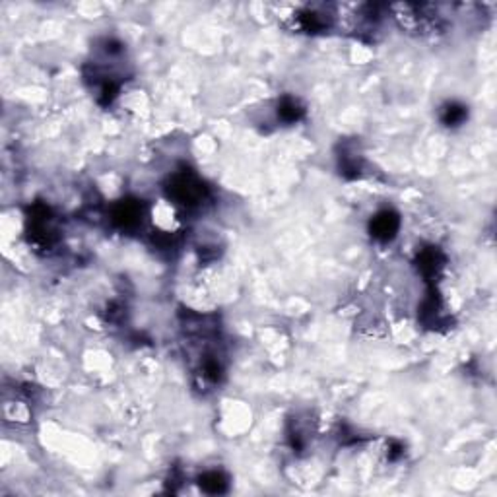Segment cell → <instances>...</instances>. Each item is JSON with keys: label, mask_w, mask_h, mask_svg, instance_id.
<instances>
[{"label": "cell", "mask_w": 497, "mask_h": 497, "mask_svg": "<svg viewBox=\"0 0 497 497\" xmlns=\"http://www.w3.org/2000/svg\"><path fill=\"white\" fill-rule=\"evenodd\" d=\"M169 191H171L173 198L179 204H185V206L198 204L204 196L203 183H200L194 175H191V173H179V175H175Z\"/></svg>", "instance_id": "cell-1"}, {"label": "cell", "mask_w": 497, "mask_h": 497, "mask_svg": "<svg viewBox=\"0 0 497 497\" xmlns=\"http://www.w3.org/2000/svg\"><path fill=\"white\" fill-rule=\"evenodd\" d=\"M396 229H398V218L393 212H381L371 222V234L383 241L395 237Z\"/></svg>", "instance_id": "cell-2"}, {"label": "cell", "mask_w": 497, "mask_h": 497, "mask_svg": "<svg viewBox=\"0 0 497 497\" xmlns=\"http://www.w3.org/2000/svg\"><path fill=\"white\" fill-rule=\"evenodd\" d=\"M142 216V208L136 203H121L115 212H113V220L119 223L121 227H134L140 222Z\"/></svg>", "instance_id": "cell-3"}, {"label": "cell", "mask_w": 497, "mask_h": 497, "mask_svg": "<svg viewBox=\"0 0 497 497\" xmlns=\"http://www.w3.org/2000/svg\"><path fill=\"white\" fill-rule=\"evenodd\" d=\"M462 119H465V109H462V107H457V105H451L445 117L447 124H451V122L455 124V122H460Z\"/></svg>", "instance_id": "cell-4"}]
</instances>
